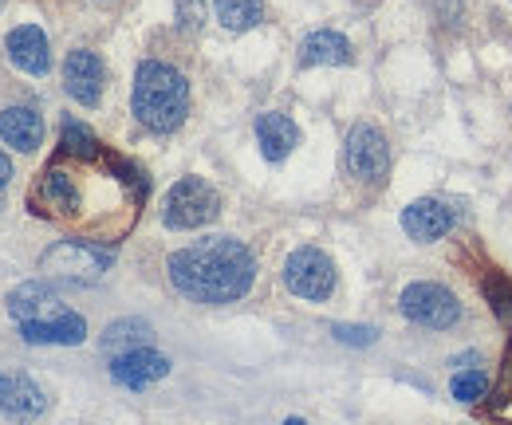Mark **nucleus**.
<instances>
[{
  "label": "nucleus",
  "instance_id": "5",
  "mask_svg": "<svg viewBox=\"0 0 512 425\" xmlns=\"http://www.w3.org/2000/svg\"><path fill=\"white\" fill-rule=\"evenodd\" d=\"M217 213H221V197L205 178H182L178 185H170L166 205H162L166 229H178V233L213 225Z\"/></svg>",
  "mask_w": 512,
  "mask_h": 425
},
{
  "label": "nucleus",
  "instance_id": "27",
  "mask_svg": "<svg viewBox=\"0 0 512 425\" xmlns=\"http://www.w3.org/2000/svg\"><path fill=\"white\" fill-rule=\"evenodd\" d=\"M505 398H512V347L505 355Z\"/></svg>",
  "mask_w": 512,
  "mask_h": 425
},
{
  "label": "nucleus",
  "instance_id": "15",
  "mask_svg": "<svg viewBox=\"0 0 512 425\" xmlns=\"http://www.w3.org/2000/svg\"><path fill=\"white\" fill-rule=\"evenodd\" d=\"M0 138L20 154L40 150L44 146V115L36 107H4L0 111Z\"/></svg>",
  "mask_w": 512,
  "mask_h": 425
},
{
  "label": "nucleus",
  "instance_id": "1",
  "mask_svg": "<svg viewBox=\"0 0 512 425\" xmlns=\"http://www.w3.org/2000/svg\"><path fill=\"white\" fill-rule=\"evenodd\" d=\"M146 201L142 170L111 154L107 146L91 158L56 154L28 189V209L44 221L75 229V241L115 244L127 237Z\"/></svg>",
  "mask_w": 512,
  "mask_h": 425
},
{
  "label": "nucleus",
  "instance_id": "24",
  "mask_svg": "<svg viewBox=\"0 0 512 425\" xmlns=\"http://www.w3.org/2000/svg\"><path fill=\"white\" fill-rule=\"evenodd\" d=\"M331 335H335L339 343H347V347H371V343L379 339V331H375V327H363V323H359V327H355V323H335Z\"/></svg>",
  "mask_w": 512,
  "mask_h": 425
},
{
  "label": "nucleus",
  "instance_id": "22",
  "mask_svg": "<svg viewBox=\"0 0 512 425\" xmlns=\"http://www.w3.org/2000/svg\"><path fill=\"white\" fill-rule=\"evenodd\" d=\"M481 288H485V300H489V307L497 311V319L512 327V280H509V276L493 272V276H489Z\"/></svg>",
  "mask_w": 512,
  "mask_h": 425
},
{
  "label": "nucleus",
  "instance_id": "13",
  "mask_svg": "<svg viewBox=\"0 0 512 425\" xmlns=\"http://www.w3.org/2000/svg\"><path fill=\"white\" fill-rule=\"evenodd\" d=\"M170 374V359L150 351V347H138V351H127V355H115L111 363V378L127 390H146L150 382L166 378Z\"/></svg>",
  "mask_w": 512,
  "mask_h": 425
},
{
  "label": "nucleus",
  "instance_id": "9",
  "mask_svg": "<svg viewBox=\"0 0 512 425\" xmlns=\"http://www.w3.org/2000/svg\"><path fill=\"white\" fill-rule=\"evenodd\" d=\"M103 79H107V71H103V60H99L95 52H87V48L67 52V60H64V91L75 99V103L95 107V103L103 99Z\"/></svg>",
  "mask_w": 512,
  "mask_h": 425
},
{
  "label": "nucleus",
  "instance_id": "6",
  "mask_svg": "<svg viewBox=\"0 0 512 425\" xmlns=\"http://www.w3.org/2000/svg\"><path fill=\"white\" fill-rule=\"evenodd\" d=\"M284 284H288L292 296H300L308 304H323L335 292V264H331L327 252L304 244L284 260Z\"/></svg>",
  "mask_w": 512,
  "mask_h": 425
},
{
  "label": "nucleus",
  "instance_id": "28",
  "mask_svg": "<svg viewBox=\"0 0 512 425\" xmlns=\"http://www.w3.org/2000/svg\"><path fill=\"white\" fill-rule=\"evenodd\" d=\"M284 425H308V422H304V418H288Z\"/></svg>",
  "mask_w": 512,
  "mask_h": 425
},
{
  "label": "nucleus",
  "instance_id": "21",
  "mask_svg": "<svg viewBox=\"0 0 512 425\" xmlns=\"http://www.w3.org/2000/svg\"><path fill=\"white\" fill-rule=\"evenodd\" d=\"M99 150H103V142H99V134H95L91 126H83V122H75V119H64V134H60V150H56V154L91 158V154H99Z\"/></svg>",
  "mask_w": 512,
  "mask_h": 425
},
{
  "label": "nucleus",
  "instance_id": "20",
  "mask_svg": "<svg viewBox=\"0 0 512 425\" xmlns=\"http://www.w3.org/2000/svg\"><path fill=\"white\" fill-rule=\"evenodd\" d=\"M213 12L221 20V28L249 32L264 20V0H213Z\"/></svg>",
  "mask_w": 512,
  "mask_h": 425
},
{
  "label": "nucleus",
  "instance_id": "7",
  "mask_svg": "<svg viewBox=\"0 0 512 425\" xmlns=\"http://www.w3.org/2000/svg\"><path fill=\"white\" fill-rule=\"evenodd\" d=\"M398 307L410 323L418 327H430V331H446L461 319V304L457 296L449 292L446 284H434V280H418L410 288H402L398 296Z\"/></svg>",
  "mask_w": 512,
  "mask_h": 425
},
{
  "label": "nucleus",
  "instance_id": "26",
  "mask_svg": "<svg viewBox=\"0 0 512 425\" xmlns=\"http://www.w3.org/2000/svg\"><path fill=\"white\" fill-rule=\"evenodd\" d=\"M12 182V162H8V154L0 150V189Z\"/></svg>",
  "mask_w": 512,
  "mask_h": 425
},
{
  "label": "nucleus",
  "instance_id": "19",
  "mask_svg": "<svg viewBox=\"0 0 512 425\" xmlns=\"http://www.w3.org/2000/svg\"><path fill=\"white\" fill-rule=\"evenodd\" d=\"M150 339H154V327H150L146 319H119V323H111V327L103 331V347H107L111 355L138 351V347H146Z\"/></svg>",
  "mask_w": 512,
  "mask_h": 425
},
{
  "label": "nucleus",
  "instance_id": "16",
  "mask_svg": "<svg viewBox=\"0 0 512 425\" xmlns=\"http://www.w3.org/2000/svg\"><path fill=\"white\" fill-rule=\"evenodd\" d=\"M20 335L32 347H75L87 339V319L64 311L60 319H48V323H20Z\"/></svg>",
  "mask_w": 512,
  "mask_h": 425
},
{
  "label": "nucleus",
  "instance_id": "17",
  "mask_svg": "<svg viewBox=\"0 0 512 425\" xmlns=\"http://www.w3.org/2000/svg\"><path fill=\"white\" fill-rule=\"evenodd\" d=\"M256 142H260V154L268 162H284L300 146V126L280 111H268L256 119Z\"/></svg>",
  "mask_w": 512,
  "mask_h": 425
},
{
  "label": "nucleus",
  "instance_id": "11",
  "mask_svg": "<svg viewBox=\"0 0 512 425\" xmlns=\"http://www.w3.org/2000/svg\"><path fill=\"white\" fill-rule=\"evenodd\" d=\"M4 48H8L12 67H20V71H28V75H48V67H52V44H48L44 28L20 24V28L8 32Z\"/></svg>",
  "mask_w": 512,
  "mask_h": 425
},
{
  "label": "nucleus",
  "instance_id": "3",
  "mask_svg": "<svg viewBox=\"0 0 512 425\" xmlns=\"http://www.w3.org/2000/svg\"><path fill=\"white\" fill-rule=\"evenodd\" d=\"M130 111L154 134L178 130L190 115V83H186V75L162 60H142L138 71H134Z\"/></svg>",
  "mask_w": 512,
  "mask_h": 425
},
{
  "label": "nucleus",
  "instance_id": "4",
  "mask_svg": "<svg viewBox=\"0 0 512 425\" xmlns=\"http://www.w3.org/2000/svg\"><path fill=\"white\" fill-rule=\"evenodd\" d=\"M111 264H115V252L111 248L91 241H75V237L71 241H56L44 252V260H40L44 276L64 280V284H95V280L107 276Z\"/></svg>",
  "mask_w": 512,
  "mask_h": 425
},
{
  "label": "nucleus",
  "instance_id": "18",
  "mask_svg": "<svg viewBox=\"0 0 512 425\" xmlns=\"http://www.w3.org/2000/svg\"><path fill=\"white\" fill-rule=\"evenodd\" d=\"M300 63L304 67H339V63H351V40L339 36V32H331V28H320L312 36H304Z\"/></svg>",
  "mask_w": 512,
  "mask_h": 425
},
{
  "label": "nucleus",
  "instance_id": "8",
  "mask_svg": "<svg viewBox=\"0 0 512 425\" xmlns=\"http://www.w3.org/2000/svg\"><path fill=\"white\" fill-rule=\"evenodd\" d=\"M343 166L355 182L363 185H379L390 174V146H386L383 130L371 126V122H359L351 126L347 134V146H343Z\"/></svg>",
  "mask_w": 512,
  "mask_h": 425
},
{
  "label": "nucleus",
  "instance_id": "25",
  "mask_svg": "<svg viewBox=\"0 0 512 425\" xmlns=\"http://www.w3.org/2000/svg\"><path fill=\"white\" fill-rule=\"evenodd\" d=\"M174 8H178V28L201 32V24H205V0H174Z\"/></svg>",
  "mask_w": 512,
  "mask_h": 425
},
{
  "label": "nucleus",
  "instance_id": "12",
  "mask_svg": "<svg viewBox=\"0 0 512 425\" xmlns=\"http://www.w3.org/2000/svg\"><path fill=\"white\" fill-rule=\"evenodd\" d=\"M67 307L60 304V296L44 284V280H32V284H20L12 296H8V315L16 323H48V319H60Z\"/></svg>",
  "mask_w": 512,
  "mask_h": 425
},
{
  "label": "nucleus",
  "instance_id": "10",
  "mask_svg": "<svg viewBox=\"0 0 512 425\" xmlns=\"http://www.w3.org/2000/svg\"><path fill=\"white\" fill-rule=\"evenodd\" d=\"M453 225H457V213L449 209L446 201H438V197H422V201L402 209V229L422 244L442 241Z\"/></svg>",
  "mask_w": 512,
  "mask_h": 425
},
{
  "label": "nucleus",
  "instance_id": "23",
  "mask_svg": "<svg viewBox=\"0 0 512 425\" xmlns=\"http://www.w3.org/2000/svg\"><path fill=\"white\" fill-rule=\"evenodd\" d=\"M449 394H453L457 402H481V398L489 394V374H485V370H465V374H453Z\"/></svg>",
  "mask_w": 512,
  "mask_h": 425
},
{
  "label": "nucleus",
  "instance_id": "14",
  "mask_svg": "<svg viewBox=\"0 0 512 425\" xmlns=\"http://www.w3.org/2000/svg\"><path fill=\"white\" fill-rule=\"evenodd\" d=\"M44 406H48V398L28 374H0V414H8L16 422H32L44 414Z\"/></svg>",
  "mask_w": 512,
  "mask_h": 425
},
{
  "label": "nucleus",
  "instance_id": "2",
  "mask_svg": "<svg viewBox=\"0 0 512 425\" xmlns=\"http://www.w3.org/2000/svg\"><path fill=\"white\" fill-rule=\"evenodd\" d=\"M166 272L193 304H237L253 292L256 260L237 237H201L170 252Z\"/></svg>",
  "mask_w": 512,
  "mask_h": 425
}]
</instances>
